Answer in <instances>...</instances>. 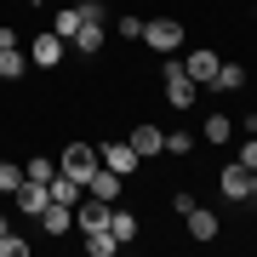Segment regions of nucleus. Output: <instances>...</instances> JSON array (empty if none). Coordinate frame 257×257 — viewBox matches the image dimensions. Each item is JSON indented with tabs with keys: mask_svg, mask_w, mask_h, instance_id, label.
<instances>
[{
	"mask_svg": "<svg viewBox=\"0 0 257 257\" xmlns=\"http://www.w3.org/2000/svg\"><path fill=\"white\" fill-rule=\"evenodd\" d=\"M160 86H166V103H172L177 114H189L194 103H200V86L189 80V69H183V57H166V63H160Z\"/></svg>",
	"mask_w": 257,
	"mask_h": 257,
	"instance_id": "nucleus-1",
	"label": "nucleus"
},
{
	"mask_svg": "<svg viewBox=\"0 0 257 257\" xmlns=\"http://www.w3.org/2000/svg\"><path fill=\"white\" fill-rule=\"evenodd\" d=\"M143 46L160 57H177L183 52V23L177 18H143Z\"/></svg>",
	"mask_w": 257,
	"mask_h": 257,
	"instance_id": "nucleus-2",
	"label": "nucleus"
},
{
	"mask_svg": "<svg viewBox=\"0 0 257 257\" xmlns=\"http://www.w3.org/2000/svg\"><path fill=\"white\" fill-rule=\"evenodd\" d=\"M97 166H103V160H97L92 143H63V149H57V172H69L74 183H92Z\"/></svg>",
	"mask_w": 257,
	"mask_h": 257,
	"instance_id": "nucleus-3",
	"label": "nucleus"
},
{
	"mask_svg": "<svg viewBox=\"0 0 257 257\" xmlns=\"http://www.w3.org/2000/svg\"><path fill=\"white\" fill-rule=\"evenodd\" d=\"M63 57H69V40H63V35H52V29H40L35 46H29V63H35V69H57Z\"/></svg>",
	"mask_w": 257,
	"mask_h": 257,
	"instance_id": "nucleus-4",
	"label": "nucleus"
},
{
	"mask_svg": "<svg viewBox=\"0 0 257 257\" xmlns=\"http://www.w3.org/2000/svg\"><path fill=\"white\" fill-rule=\"evenodd\" d=\"M183 223H189V240H200V246H206V240H217V234H223V217H217L211 206H200V200H194V206L183 211Z\"/></svg>",
	"mask_w": 257,
	"mask_h": 257,
	"instance_id": "nucleus-5",
	"label": "nucleus"
},
{
	"mask_svg": "<svg viewBox=\"0 0 257 257\" xmlns=\"http://www.w3.org/2000/svg\"><path fill=\"white\" fill-rule=\"evenodd\" d=\"M103 40H109V18H86L80 29H74L69 46L80 52V57H97V52H103Z\"/></svg>",
	"mask_w": 257,
	"mask_h": 257,
	"instance_id": "nucleus-6",
	"label": "nucleus"
},
{
	"mask_svg": "<svg viewBox=\"0 0 257 257\" xmlns=\"http://www.w3.org/2000/svg\"><path fill=\"white\" fill-rule=\"evenodd\" d=\"M132 149H138V160H155V155H166V132L155 126V120H138L132 126V138H126Z\"/></svg>",
	"mask_w": 257,
	"mask_h": 257,
	"instance_id": "nucleus-7",
	"label": "nucleus"
},
{
	"mask_svg": "<svg viewBox=\"0 0 257 257\" xmlns=\"http://www.w3.org/2000/svg\"><path fill=\"white\" fill-rule=\"evenodd\" d=\"M183 69H189L194 86H211V80H217V69H223V57L211 52V46H194V52L183 57Z\"/></svg>",
	"mask_w": 257,
	"mask_h": 257,
	"instance_id": "nucleus-8",
	"label": "nucleus"
},
{
	"mask_svg": "<svg viewBox=\"0 0 257 257\" xmlns=\"http://www.w3.org/2000/svg\"><path fill=\"white\" fill-rule=\"evenodd\" d=\"M97 160L109 172H120V177H138V149L132 143H97Z\"/></svg>",
	"mask_w": 257,
	"mask_h": 257,
	"instance_id": "nucleus-9",
	"label": "nucleus"
},
{
	"mask_svg": "<svg viewBox=\"0 0 257 257\" xmlns=\"http://www.w3.org/2000/svg\"><path fill=\"white\" fill-rule=\"evenodd\" d=\"M46 200H52V194H46V183H35V177H23V183L12 189V206H18L23 217H40V211H46Z\"/></svg>",
	"mask_w": 257,
	"mask_h": 257,
	"instance_id": "nucleus-10",
	"label": "nucleus"
},
{
	"mask_svg": "<svg viewBox=\"0 0 257 257\" xmlns=\"http://www.w3.org/2000/svg\"><path fill=\"white\" fill-rule=\"evenodd\" d=\"M217 189L229 194V200H251V172H246L240 160H229V166L217 172Z\"/></svg>",
	"mask_w": 257,
	"mask_h": 257,
	"instance_id": "nucleus-11",
	"label": "nucleus"
},
{
	"mask_svg": "<svg viewBox=\"0 0 257 257\" xmlns=\"http://www.w3.org/2000/svg\"><path fill=\"white\" fill-rule=\"evenodd\" d=\"M109 200H97V194H86L80 206H74V229H103V223H109Z\"/></svg>",
	"mask_w": 257,
	"mask_h": 257,
	"instance_id": "nucleus-12",
	"label": "nucleus"
},
{
	"mask_svg": "<svg viewBox=\"0 0 257 257\" xmlns=\"http://www.w3.org/2000/svg\"><path fill=\"white\" fill-rule=\"evenodd\" d=\"M120 189H126V177H120V172H109V166H97V172H92V183H86V194H97V200H120Z\"/></svg>",
	"mask_w": 257,
	"mask_h": 257,
	"instance_id": "nucleus-13",
	"label": "nucleus"
},
{
	"mask_svg": "<svg viewBox=\"0 0 257 257\" xmlns=\"http://www.w3.org/2000/svg\"><path fill=\"white\" fill-rule=\"evenodd\" d=\"M40 229H46V234H69V229H74V206L46 200V211H40Z\"/></svg>",
	"mask_w": 257,
	"mask_h": 257,
	"instance_id": "nucleus-14",
	"label": "nucleus"
},
{
	"mask_svg": "<svg viewBox=\"0 0 257 257\" xmlns=\"http://www.w3.org/2000/svg\"><path fill=\"white\" fill-rule=\"evenodd\" d=\"M86 23V0H74V6H63V12H52V35H63V40H74V29Z\"/></svg>",
	"mask_w": 257,
	"mask_h": 257,
	"instance_id": "nucleus-15",
	"label": "nucleus"
},
{
	"mask_svg": "<svg viewBox=\"0 0 257 257\" xmlns=\"http://www.w3.org/2000/svg\"><path fill=\"white\" fill-rule=\"evenodd\" d=\"M46 194H52V200H63V206H80V200H86V183H74L69 172H57L52 183H46Z\"/></svg>",
	"mask_w": 257,
	"mask_h": 257,
	"instance_id": "nucleus-16",
	"label": "nucleus"
},
{
	"mask_svg": "<svg viewBox=\"0 0 257 257\" xmlns=\"http://www.w3.org/2000/svg\"><path fill=\"white\" fill-rule=\"evenodd\" d=\"M80 234H86V251H92V257H114L120 251V240H114L109 223H103V229H80Z\"/></svg>",
	"mask_w": 257,
	"mask_h": 257,
	"instance_id": "nucleus-17",
	"label": "nucleus"
},
{
	"mask_svg": "<svg viewBox=\"0 0 257 257\" xmlns=\"http://www.w3.org/2000/svg\"><path fill=\"white\" fill-rule=\"evenodd\" d=\"M23 74H29V52L23 46H6V52H0V80H23Z\"/></svg>",
	"mask_w": 257,
	"mask_h": 257,
	"instance_id": "nucleus-18",
	"label": "nucleus"
},
{
	"mask_svg": "<svg viewBox=\"0 0 257 257\" xmlns=\"http://www.w3.org/2000/svg\"><path fill=\"white\" fill-rule=\"evenodd\" d=\"M200 138H206L211 149H223V143H229V138H234V120H229V114H211V120H206V126H200Z\"/></svg>",
	"mask_w": 257,
	"mask_h": 257,
	"instance_id": "nucleus-19",
	"label": "nucleus"
},
{
	"mask_svg": "<svg viewBox=\"0 0 257 257\" xmlns=\"http://www.w3.org/2000/svg\"><path fill=\"white\" fill-rule=\"evenodd\" d=\"M23 177H35V183H52V177H57V160H52V155H29V160H23Z\"/></svg>",
	"mask_w": 257,
	"mask_h": 257,
	"instance_id": "nucleus-20",
	"label": "nucleus"
},
{
	"mask_svg": "<svg viewBox=\"0 0 257 257\" xmlns=\"http://www.w3.org/2000/svg\"><path fill=\"white\" fill-rule=\"evenodd\" d=\"M211 86H217V92H240V86H246V63H223Z\"/></svg>",
	"mask_w": 257,
	"mask_h": 257,
	"instance_id": "nucleus-21",
	"label": "nucleus"
},
{
	"mask_svg": "<svg viewBox=\"0 0 257 257\" xmlns=\"http://www.w3.org/2000/svg\"><path fill=\"white\" fill-rule=\"evenodd\" d=\"M109 229H114L120 246H126V240H138V217H132V211H109Z\"/></svg>",
	"mask_w": 257,
	"mask_h": 257,
	"instance_id": "nucleus-22",
	"label": "nucleus"
},
{
	"mask_svg": "<svg viewBox=\"0 0 257 257\" xmlns=\"http://www.w3.org/2000/svg\"><path fill=\"white\" fill-rule=\"evenodd\" d=\"M0 257H29V240L6 229V234H0Z\"/></svg>",
	"mask_w": 257,
	"mask_h": 257,
	"instance_id": "nucleus-23",
	"label": "nucleus"
},
{
	"mask_svg": "<svg viewBox=\"0 0 257 257\" xmlns=\"http://www.w3.org/2000/svg\"><path fill=\"white\" fill-rule=\"evenodd\" d=\"M23 183V166H12V160H0V194H12Z\"/></svg>",
	"mask_w": 257,
	"mask_h": 257,
	"instance_id": "nucleus-24",
	"label": "nucleus"
},
{
	"mask_svg": "<svg viewBox=\"0 0 257 257\" xmlns=\"http://www.w3.org/2000/svg\"><path fill=\"white\" fill-rule=\"evenodd\" d=\"M114 29H120V40H143V18H138V12H126Z\"/></svg>",
	"mask_w": 257,
	"mask_h": 257,
	"instance_id": "nucleus-25",
	"label": "nucleus"
},
{
	"mask_svg": "<svg viewBox=\"0 0 257 257\" xmlns=\"http://www.w3.org/2000/svg\"><path fill=\"white\" fill-rule=\"evenodd\" d=\"M189 149H194L189 132H166V155H189Z\"/></svg>",
	"mask_w": 257,
	"mask_h": 257,
	"instance_id": "nucleus-26",
	"label": "nucleus"
},
{
	"mask_svg": "<svg viewBox=\"0 0 257 257\" xmlns=\"http://www.w3.org/2000/svg\"><path fill=\"white\" fill-rule=\"evenodd\" d=\"M240 166H246V172H257V138H246V143H240V155H234Z\"/></svg>",
	"mask_w": 257,
	"mask_h": 257,
	"instance_id": "nucleus-27",
	"label": "nucleus"
},
{
	"mask_svg": "<svg viewBox=\"0 0 257 257\" xmlns=\"http://www.w3.org/2000/svg\"><path fill=\"white\" fill-rule=\"evenodd\" d=\"M6 46H18V29H12V23H0V52H6Z\"/></svg>",
	"mask_w": 257,
	"mask_h": 257,
	"instance_id": "nucleus-28",
	"label": "nucleus"
},
{
	"mask_svg": "<svg viewBox=\"0 0 257 257\" xmlns=\"http://www.w3.org/2000/svg\"><path fill=\"white\" fill-rule=\"evenodd\" d=\"M251 200H257V172H251Z\"/></svg>",
	"mask_w": 257,
	"mask_h": 257,
	"instance_id": "nucleus-29",
	"label": "nucleus"
},
{
	"mask_svg": "<svg viewBox=\"0 0 257 257\" xmlns=\"http://www.w3.org/2000/svg\"><path fill=\"white\" fill-rule=\"evenodd\" d=\"M6 229H12V223H6V217H0V234H6Z\"/></svg>",
	"mask_w": 257,
	"mask_h": 257,
	"instance_id": "nucleus-30",
	"label": "nucleus"
},
{
	"mask_svg": "<svg viewBox=\"0 0 257 257\" xmlns=\"http://www.w3.org/2000/svg\"><path fill=\"white\" fill-rule=\"evenodd\" d=\"M246 126H251V132H257V114H251V120H246Z\"/></svg>",
	"mask_w": 257,
	"mask_h": 257,
	"instance_id": "nucleus-31",
	"label": "nucleus"
},
{
	"mask_svg": "<svg viewBox=\"0 0 257 257\" xmlns=\"http://www.w3.org/2000/svg\"><path fill=\"white\" fill-rule=\"evenodd\" d=\"M29 6H46V0H29Z\"/></svg>",
	"mask_w": 257,
	"mask_h": 257,
	"instance_id": "nucleus-32",
	"label": "nucleus"
}]
</instances>
